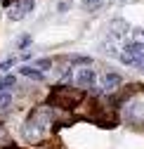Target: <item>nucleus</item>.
<instances>
[{"label":"nucleus","instance_id":"nucleus-1","mask_svg":"<svg viewBox=\"0 0 144 149\" xmlns=\"http://www.w3.org/2000/svg\"><path fill=\"white\" fill-rule=\"evenodd\" d=\"M52 100H55L57 104H62V107H73V104H78L80 102V95L76 90H69V88H57L55 92H52Z\"/></svg>","mask_w":144,"mask_h":149},{"label":"nucleus","instance_id":"nucleus-2","mask_svg":"<svg viewBox=\"0 0 144 149\" xmlns=\"http://www.w3.org/2000/svg\"><path fill=\"white\" fill-rule=\"evenodd\" d=\"M31 12H33V0H14V5H10V10H7L10 19H14V22L24 19Z\"/></svg>","mask_w":144,"mask_h":149},{"label":"nucleus","instance_id":"nucleus-3","mask_svg":"<svg viewBox=\"0 0 144 149\" xmlns=\"http://www.w3.org/2000/svg\"><path fill=\"white\" fill-rule=\"evenodd\" d=\"M73 81H76L78 88H90V85H95L97 73H95L92 69H78V71L73 73Z\"/></svg>","mask_w":144,"mask_h":149},{"label":"nucleus","instance_id":"nucleus-4","mask_svg":"<svg viewBox=\"0 0 144 149\" xmlns=\"http://www.w3.org/2000/svg\"><path fill=\"white\" fill-rule=\"evenodd\" d=\"M123 85V78H120V73L116 71H109V73H104V78H102V90L104 92H114Z\"/></svg>","mask_w":144,"mask_h":149},{"label":"nucleus","instance_id":"nucleus-5","mask_svg":"<svg viewBox=\"0 0 144 149\" xmlns=\"http://www.w3.org/2000/svg\"><path fill=\"white\" fill-rule=\"evenodd\" d=\"M128 31H130V24L125 22V19H114L111 22V33L116 36V38H123Z\"/></svg>","mask_w":144,"mask_h":149},{"label":"nucleus","instance_id":"nucleus-6","mask_svg":"<svg viewBox=\"0 0 144 149\" xmlns=\"http://www.w3.org/2000/svg\"><path fill=\"white\" fill-rule=\"evenodd\" d=\"M14 83H17L14 76H5L3 81H0V92H10V90L14 88Z\"/></svg>","mask_w":144,"mask_h":149},{"label":"nucleus","instance_id":"nucleus-7","mask_svg":"<svg viewBox=\"0 0 144 149\" xmlns=\"http://www.w3.org/2000/svg\"><path fill=\"white\" fill-rule=\"evenodd\" d=\"M12 107V95L10 92H0V111H7Z\"/></svg>","mask_w":144,"mask_h":149},{"label":"nucleus","instance_id":"nucleus-8","mask_svg":"<svg viewBox=\"0 0 144 149\" xmlns=\"http://www.w3.org/2000/svg\"><path fill=\"white\" fill-rule=\"evenodd\" d=\"M21 76H28V78H38V81H43V73H40V71H35V69H31V66H21Z\"/></svg>","mask_w":144,"mask_h":149},{"label":"nucleus","instance_id":"nucleus-9","mask_svg":"<svg viewBox=\"0 0 144 149\" xmlns=\"http://www.w3.org/2000/svg\"><path fill=\"white\" fill-rule=\"evenodd\" d=\"M83 7H85L87 12H97V10L102 7V0H83Z\"/></svg>","mask_w":144,"mask_h":149},{"label":"nucleus","instance_id":"nucleus-10","mask_svg":"<svg viewBox=\"0 0 144 149\" xmlns=\"http://www.w3.org/2000/svg\"><path fill=\"white\" fill-rule=\"evenodd\" d=\"M33 64H35V69H40V71H50L52 69V62L50 59H35Z\"/></svg>","mask_w":144,"mask_h":149},{"label":"nucleus","instance_id":"nucleus-11","mask_svg":"<svg viewBox=\"0 0 144 149\" xmlns=\"http://www.w3.org/2000/svg\"><path fill=\"white\" fill-rule=\"evenodd\" d=\"M132 36H135V43L144 45V29H135V31H132Z\"/></svg>","mask_w":144,"mask_h":149},{"label":"nucleus","instance_id":"nucleus-12","mask_svg":"<svg viewBox=\"0 0 144 149\" xmlns=\"http://www.w3.org/2000/svg\"><path fill=\"white\" fill-rule=\"evenodd\" d=\"M31 45V36H19V47H28Z\"/></svg>","mask_w":144,"mask_h":149},{"label":"nucleus","instance_id":"nucleus-13","mask_svg":"<svg viewBox=\"0 0 144 149\" xmlns=\"http://www.w3.org/2000/svg\"><path fill=\"white\" fill-rule=\"evenodd\" d=\"M12 64H14V59H5L3 64H0V71H5V69H10Z\"/></svg>","mask_w":144,"mask_h":149}]
</instances>
